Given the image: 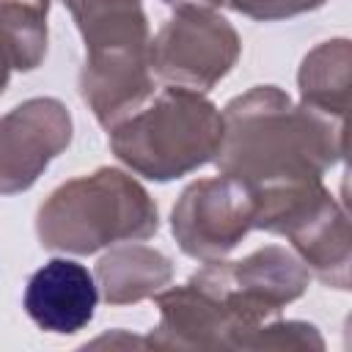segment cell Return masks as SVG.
<instances>
[{
    "mask_svg": "<svg viewBox=\"0 0 352 352\" xmlns=\"http://www.w3.org/2000/svg\"><path fill=\"white\" fill-rule=\"evenodd\" d=\"M223 116L214 154L223 176L253 195L275 187L322 179L344 151V124L292 99L275 85L236 96Z\"/></svg>",
    "mask_w": 352,
    "mask_h": 352,
    "instance_id": "cell-1",
    "label": "cell"
},
{
    "mask_svg": "<svg viewBox=\"0 0 352 352\" xmlns=\"http://www.w3.org/2000/svg\"><path fill=\"white\" fill-rule=\"evenodd\" d=\"M223 116L192 88L170 85L151 104L110 126V146L135 173L168 182L214 160Z\"/></svg>",
    "mask_w": 352,
    "mask_h": 352,
    "instance_id": "cell-2",
    "label": "cell"
},
{
    "mask_svg": "<svg viewBox=\"0 0 352 352\" xmlns=\"http://www.w3.org/2000/svg\"><path fill=\"white\" fill-rule=\"evenodd\" d=\"M157 231L148 192L116 168L60 184L38 209V239L50 250L94 253L113 242L146 239Z\"/></svg>",
    "mask_w": 352,
    "mask_h": 352,
    "instance_id": "cell-3",
    "label": "cell"
},
{
    "mask_svg": "<svg viewBox=\"0 0 352 352\" xmlns=\"http://www.w3.org/2000/svg\"><path fill=\"white\" fill-rule=\"evenodd\" d=\"M195 283L209 289L242 327V346L248 333L258 330V322L275 314L280 305L300 297L308 286V270L283 248H264L242 261H206L192 275Z\"/></svg>",
    "mask_w": 352,
    "mask_h": 352,
    "instance_id": "cell-4",
    "label": "cell"
},
{
    "mask_svg": "<svg viewBox=\"0 0 352 352\" xmlns=\"http://www.w3.org/2000/svg\"><path fill=\"white\" fill-rule=\"evenodd\" d=\"M239 38L234 28L209 8L179 6L154 41H148V63L162 80L206 91L236 60Z\"/></svg>",
    "mask_w": 352,
    "mask_h": 352,
    "instance_id": "cell-5",
    "label": "cell"
},
{
    "mask_svg": "<svg viewBox=\"0 0 352 352\" xmlns=\"http://www.w3.org/2000/svg\"><path fill=\"white\" fill-rule=\"evenodd\" d=\"M170 226L187 256L217 261L253 228V192L228 176L201 179L182 192Z\"/></svg>",
    "mask_w": 352,
    "mask_h": 352,
    "instance_id": "cell-6",
    "label": "cell"
},
{
    "mask_svg": "<svg viewBox=\"0 0 352 352\" xmlns=\"http://www.w3.org/2000/svg\"><path fill=\"white\" fill-rule=\"evenodd\" d=\"M69 140L72 116L58 99H28L0 116V192L28 190Z\"/></svg>",
    "mask_w": 352,
    "mask_h": 352,
    "instance_id": "cell-7",
    "label": "cell"
},
{
    "mask_svg": "<svg viewBox=\"0 0 352 352\" xmlns=\"http://www.w3.org/2000/svg\"><path fill=\"white\" fill-rule=\"evenodd\" d=\"M151 88L148 41H118L85 50L80 94L102 126L110 129L140 110Z\"/></svg>",
    "mask_w": 352,
    "mask_h": 352,
    "instance_id": "cell-8",
    "label": "cell"
},
{
    "mask_svg": "<svg viewBox=\"0 0 352 352\" xmlns=\"http://www.w3.org/2000/svg\"><path fill=\"white\" fill-rule=\"evenodd\" d=\"M99 289L94 275L72 261L52 258L36 270L25 289L28 316L47 333H77L94 319Z\"/></svg>",
    "mask_w": 352,
    "mask_h": 352,
    "instance_id": "cell-9",
    "label": "cell"
},
{
    "mask_svg": "<svg viewBox=\"0 0 352 352\" xmlns=\"http://www.w3.org/2000/svg\"><path fill=\"white\" fill-rule=\"evenodd\" d=\"M286 236L302 253L305 264L327 283L338 289L346 286V264H349V231L346 214L333 201L327 190H319L305 209L294 212V217L283 226Z\"/></svg>",
    "mask_w": 352,
    "mask_h": 352,
    "instance_id": "cell-10",
    "label": "cell"
},
{
    "mask_svg": "<svg viewBox=\"0 0 352 352\" xmlns=\"http://www.w3.org/2000/svg\"><path fill=\"white\" fill-rule=\"evenodd\" d=\"M170 261L151 248L129 245L107 253L99 261V286L107 302H138L148 294H154L160 286L170 280Z\"/></svg>",
    "mask_w": 352,
    "mask_h": 352,
    "instance_id": "cell-11",
    "label": "cell"
},
{
    "mask_svg": "<svg viewBox=\"0 0 352 352\" xmlns=\"http://www.w3.org/2000/svg\"><path fill=\"white\" fill-rule=\"evenodd\" d=\"M349 91V44L344 38L324 41L314 50L300 69L302 104L344 124Z\"/></svg>",
    "mask_w": 352,
    "mask_h": 352,
    "instance_id": "cell-12",
    "label": "cell"
},
{
    "mask_svg": "<svg viewBox=\"0 0 352 352\" xmlns=\"http://www.w3.org/2000/svg\"><path fill=\"white\" fill-rule=\"evenodd\" d=\"M50 0H0V47L14 69H36L47 52Z\"/></svg>",
    "mask_w": 352,
    "mask_h": 352,
    "instance_id": "cell-13",
    "label": "cell"
},
{
    "mask_svg": "<svg viewBox=\"0 0 352 352\" xmlns=\"http://www.w3.org/2000/svg\"><path fill=\"white\" fill-rule=\"evenodd\" d=\"M63 3L74 14V22L80 30H88L99 22L140 11V0H63Z\"/></svg>",
    "mask_w": 352,
    "mask_h": 352,
    "instance_id": "cell-14",
    "label": "cell"
},
{
    "mask_svg": "<svg viewBox=\"0 0 352 352\" xmlns=\"http://www.w3.org/2000/svg\"><path fill=\"white\" fill-rule=\"evenodd\" d=\"M226 3L253 19H280V16H292V14L316 8L324 0H226Z\"/></svg>",
    "mask_w": 352,
    "mask_h": 352,
    "instance_id": "cell-15",
    "label": "cell"
},
{
    "mask_svg": "<svg viewBox=\"0 0 352 352\" xmlns=\"http://www.w3.org/2000/svg\"><path fill=\"white\" fill-rule=\"evenodd\" d=\"M8 72H11V63H8V58H6V52L0 47V94H3L6 82H8Z\"/></svg>",
    "mask_w": 352,
    "mask_h": 352,
    "instance_id": "cell-16",
    "label": "cell"
}]
</instances>
